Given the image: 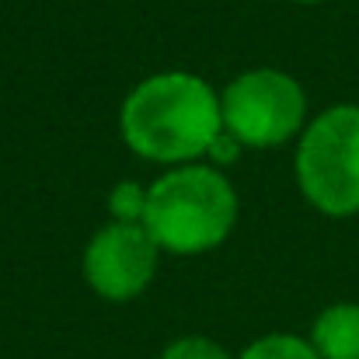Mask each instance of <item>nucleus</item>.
I'll return each mask as SVG.
<instances>
[{
  "label": "nucleus",
  "mask_w": 359,
  "mask_h": 359,
  "mask_svg": "<svg viewBox=\"0 0 359 359\" xmlns=\"http://www.w3.org/2000/svg\"><path fill=\"white\" fill-rule=\"evenodd\" d=\"M238 220L234 185L203 164L168 171L147 189L143 227L175 255H199L217 248Z\"/></svg>",
  "instance_id": "2"
},
{
  "label": "nucleus",
  "mask_w": 359,
  "mask_h": 359,
  "mask_svg": "<svg viewBox=\"0 0 359 359\" xmlns=\"http://www.w3.org/2000/svg\"><path fill=\"white\" fill-rule=\"evenodd\" d=\"M297 4H321V0H297Z\"/></svg>",
  "instance_id": "11"
},
{
  "label": "nucleus",
  "mask_w": 359,
  "mask_h": 359,
  "mask_svg": "<svg viewBox=\"0 0 359 359\" xmlns=\"http://www.w3.org/2000/svg\"><path fill=\"white\" fill-rule=\"evenodd\" d=\"M161 359H231L224 346H217L213 339H203V335H185L178 342H171L164 349Z\"/></svg>",
  "instance_id": "9"
},
{
  "label": "nucleus",
  "mask_w": 359,
  "mask_h": 359,
  "mask_svg": "<svg viewBox=\"0 0 359 359\" xmlns=\"http://www.w3.org/2000/svg\"><path fill=\"white\" fill-rule=\"evenodd\" d=\"M206 154H210L213 161H234V157L241 154V143L231 136V133H227V129H224V133H220V136L210 143V150H206Z\"/></svg>",
  "instance_id": "10"
},
{
  "label": "nucleus",
  "mask_w": 359,
  "mask_h": 359,
  "mask_svg": "<svg viewBox=\"0 0 359 359\" xmlns=\"http://www.w3.org/2000/svg\"><path fill=\"white\" fill-rule=\"evenodd\" d=\"M224 133L217 91L192 74H157L122 105V136L147 161H192Z\"/></svg>",
  "instance_id": "1"
},
{
  "label": "nucleus",
  "mask_w": 359,
  "mask_h": 359,
  "mask_svg": "<svg viewBox=\"0 0 359 359\" xmlns=\"http://www.w3.org/2000/svg\"><path fill=\"white\" fill-rule=\"evenodd\" d=\"M109 206H112V217H116V220H122V224H143L147 192H143L136 182H122L119 189L112 192Z\"/></svg>",
  "instance_id": "8"
},
{
  "label": "nucleus",
  "mask_w": 359,
  "mask_h": 359,
  "mask_svg": "<svg viewBox=\"0 0 359 359\" xmlns=\"http://www.w3.org/2000/svg\"><path fill=\"white\" fill-rule=\"evenodd\" d=\"M311 346L321 359H359V304H332L311 328Z\"/></svg>",
  "instance_id": "6"
},
{
  "label": "nucleus",
  "mask_w": 359,
  "mask_h": 359,
  "mask_svg": "<svg viewBox=\"0 0 359 359\" xmlns=\"http://www.w3.org/2000/svg\"><path fill=\"white\" fill-rule=\"evenodd\" d=\"M307 112V98L300 84L283 70H251L220 98L224 129L241 147H279L286 143Z\"/></svg>",
  "instance_id": "4"
},
{
  "label": "nucleus",
  "mask_w": 359,
  "mask_h": 359,
  "mask_svg": "<svg viewBox=\"0 0 359 359\" xmlns=\"http://www.w3.org/2000/svg\"><path fill=\"white\" fill-rule=\"evenodd\" d=\"M297 178L311 206L328 217L359 213V109L335 105L307 126Z\"/></svg>",
  "instance_id": "3"
},
{
  "label": "nucleus",
  "mask_w": 359,
  "mask_h": 359,
  "mask_svg": "<svg viewBox=\"0 0 359 359\" xmlns=\"http://www.w3.org/2000/svg\"><path fill=\"white\" fill-rule=\"evenodd\" d=\"M161 244L143 224H109L84 251V276L105 300H133L154 279Z\"/></svg>",
  "instance_id": "5"
},
{
  "label": "nucleus",
  "mask_w": 359,
  "mask_h": 359,
  "mask_svg": "<svg viewBox=\"0 0 359 359\" xmlns=\"http://www.w3.org/2000/svg\"><path fill=\"white\" fill-rule=\"evenodd\" d=\"M238 359H321V356L300 335H265V339L251 342Z\"/></svg>",
  "instance_id": "7"
}]
</instances>
